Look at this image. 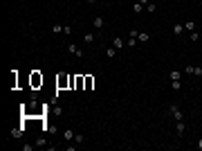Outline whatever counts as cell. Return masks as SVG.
<instances>
[{
	"instance_id": "cell-14",
	"label": "cell",
	"mask_w": 202,
	"mask_h": 151,
	"mask_svg": "<svg viewBox=\"0 0 202 151\" xmlns=\"http://www.w3.org/2000/svg\"><path fill=\"white\" fill-rule=\"evenodd\" d=\"M184 30L187 32H195V20H184Z\"/></svg>"
},
{
	"instance_id": "cell-30",
	"label": "cell",
	"mask_w": 202,
	"mask_h": 151,
	"mask_svg": "<svg viewBox=\"0 0 202 151\" xmlns=\"http://www.w3.org/2000/svg\"><path fill=\"white\" fill-rule=\"evenodd\" d=\"M137 2H142V5H144V7H146V5H148V0H137Z\"/></svg>"
},
{
	"instance_id": "cell-7",
	"label": "cell",
	"mask_w": 202,
	"mask_h": 151,
	"mask_svg": "<svg viewBox=\"0 0 202 151\" xmlns=\"http://www.w3.org/2000/svg\"><path fill=\"white\" fill-rule=\"evenodd\" d=\"M63 140H65V142H72V140H74V129H65V131H63Z\"/></svg>"
},
{
	"instance_id": "cell-12",
	"label": "cell",
	"mask_w": 202,
	"mask_h": 151,
	"mask_svg": "<svg viewBox=\"0 0 202 151\" xmlns=\"http://www.w3.org/2000/svg\"><path fill=\"white\" fill-rule=\"evenodd\" d=\"M117 48H115V45H110V48H106V56H108V59H112V56H117Z\"/></svg>"
},
{
	"instance_id": "cell-23",
	"label": "cell",
	"mask_w": 202,
	"mask_h": 151,
	"mask_svg": "<svg viewBox=\"0 0 202 151\" xmlns=\"http://www.w3.org/2000/svg\"><path fill=\"white\" fill-rule=\"evenodd\" d=\"M146 9H148V14H155V11H157V5H155V2H148Z\"/></svg>"
},
{
	"instance_id": "cell-9",
	"label": "cell",
	"mask_w": 202,
	"mask_h": 151,
	"mask_svg": "<svg viewBox=\"0 0 202 151\" xmlns=\"http://www.w3.org/2000/svg\"><path fill=\"white\" fill-rule=\"evenodd\" d=\"M22 133H25V126H16L11 129V138H22Z\"/></svg>"
},
{
	"instance_id": "cell-29",
	"label": "cell",
	"mask_w": 202,
	"mask_h": 151,
	"mask_svg": "<svg viewBox=\"0 0 202 151\" xmlns=\"http://www.w3.org/2000/svg\"><path fill=\"white\" fill-rule=\"evenodd\" d=\"M195 147H198V149L202 151V138H200V140H198V144H195Z\"/></svg>"
},
{
	"instance_id": "cell-15",
	"label": "cell",
	"mask_w": 202,
	"mask_h": 151,
	"mask_svg": "<svg viewBox=\"0 0 202 151\" xmlns=\"http://www.w3.org/2000/svg\"><path fill=\"white\" fill-rule=\"evenodd\" d=\"M83 43H88V45H92V43H94V34H92V32H88V34H83Z\"/></svg>"
},
{
	"instance_id": "cell-25",
	"label": "cell",
	"mask_w": 202,
	"mask_h": 151,
	"mask_svg": "<svg viewBox=\"0 0 202 151\" xmlns=\"http://www.w3.org/2000/svg\"><path fill=\"white\" fill-rule=\"evenodd\" d=\"M34 149H36V144H29V142L22 144V151H34Z\"/></svg>"
},
{
	"instance_id": "cell-28",
	"label": "cell",
	"mask_w": 202,
	"mask_h": 151,
	"mask_svg": "<svg viewBox=\"0 0 202 151\" xmlns=\"http://www.w3.org/2000/svg\"><path fill=\"white\" fill-rule=\"evenodd\" d=\"M184 74H193V66H184Z\"/></svg>"
},
{
	"instance_id": "cell-13",
	"label": "cell",
	"mask_w": 202,
	"mask_h": 151,
	"mask_svg": "<svg viewBox=\"0 0 202 151\" xmlns=\"http://www.w3.org/2000/svg\"><path fill=\"white\" fill-rule=\"evenodd\" d=\"M92 88H94V77L88 74V77H85V90H92Z\"/></svg>"
},
{
	"instance_id": "cell-27",
	"label": "cell",
	"mask_w": 202,
	"mask_h": 151,
	"mask_svg": "<svg viewBox=\"0 0 202 151\" xmlns=\"http://www.w3.org/2000/svg\"><path fill=\"white\" fill-rule=\"evenodd\" d=\"M198 38H200L198 32H189V41H198Z\"/></svg>"
},
{
	"instance_id": "cell-1",
	"label": "cell",
	"mask_w": 202,
	"mask_h": 151,
	"mask_svg": "<svg viewBox=\"0 0 202 151\" xmlns=\"http://www.w3.org/2000/svg\"><path fill=\"white\" fill-rule=\"evenodd\" d=\"M70 88H77V90L85 88V77H83V74H77V77H72V79H70Z\"/></svg>"
},
{
	"instance_id": "cell-20",
	"label": "cell",
	"mask_w": 202,
	"mask_h": 151,
	"mask_svg": "<svg viewBox=\"0 0 202 151\" xmlns=\"http://www.w3.org/2000/svg\"><path fill=\"white\" fill-rule=\"evenodd\" d=\"M142 9H144V5L135 0V2H132V11H135V14H142Z\"/></svg>"
},
{
	"instance_id": "cell-11",
	"label": "cell",
	"mask_w": 202,
	"mask_h": 151,
	"mask_svg": "<svg viewBox=\"0 0 202 151\" xmlns=\"http://www.w3.org/2000/svg\"><path fill=\"white\" fill-rule=\"evenodd\" d=\"M92 23H94L97 30H103V25H106V20L101 18V16H97V18H92Z\"/></svg>"
},
{
	"instance_id": "cell-4",
	"label": "cell",
	"mask_w": 202,
	"mask_h": 151,
	"mask_svg": "<svg viewBox=\"0 0 202 151\" xmlns=\"http://www.w3.org/2000/svg\"><path fill=\"white\" fill-rule=\"evenodd\" d=\"M67 52H70V54H74L77 59H81V56H83V50H81L77 43H67Z\"/></svg>"
},
{
	"instance_id": "cell-18",
	"label": "cell",
	"mask_w": 202,
	"mask_h": 151,
	"mask_svg": "<svg viewBox=\"0 0 202 151\" xmlns=\"http://www.w3.org/2000/svg\"><path fill=\"white\" fill-rule=\"evenodd\" d=\"M34 144H36L38 149H43V147H47V140H45V138L40 135V138H36V142H34Z\"/></svg>"
},
{
	"instance_id": "cell-24",
	"label": "cell",
	"mask_w": 202,
	"mask_h": 151,
	"mask_svg": "<svg viewBox=\"0 0 202 151\" xmlns=\"http://www.w3.org/2000/svg\"><path fill=\"white\" fill-rule=\"evenodd\" d=\"M191 77H202V68L200 66H193V74Z\"/></svg>"
},
{
	"instance_id": "cell-21",
	"label": "cell",
	"mask_w": 202,
	"mask_h": 151,
	"mask_svg": "<svg viewBox=\"0 0 202 151\" xmlns=\"http://www.w3.org/2000/svg\"><path fill=\"white\" fill-rule=\"evenodd\" d=\"M63 30H65V25H59V23L52 25V32H54V34H63Z\"/></svg>"
},
{
	"instance_id": "cell-19",
	"label": "cell",
	"mask_w": 202,
	"mask_h": 151,
	"mask_svg": "<svg viewBox=\"0 0 202 151\" xmlns=\"http://www.w3.org/2000/svg\"><path fill=\"white\" fill-rule=\"evenodd\" d=\"M137 41L139 43H148V32H139L137 34Z\"/></svg>"
},
{
	"instance_id": "cell-22",
	"label": "cell",
	"mask_w": 202,
	"mask_h": 151,
	"mask_svg": "<svg viewBox=\"0 0 202 151\" xmlns=\"http://www.w3.org/2000/svg\"><path fill=\"white\" fill-rule=\"evenodd\" d=\"M171 88H173V90H180V88H182V79H175V81H171Z\"/></svg>"
},
{
	"instance_id": "cell-3",
	"label": "cell",
	"mask_w": 202,
	"mask_h": 151,
	"mask_svg": "<svg viewBox=\"0 0 202 151\" xmlns=\"http://www.w3.org/2000/svg\"><path fill=\"white\" fill-rule=\"evenodd\" d=\"M70 79H72V74H70V77H67V74H61V77H56V86H59L61 90L67 88V86H70Z\"/></svg>"
},
{
	"instance_id": "cell-16",
	"label": "cell",
	"mask_w": 202,
	"mask_h": 151,
	"mask_svg": "<svg viewBox=\"0 0 202 151\" xmlns=\"http://www.w3.org/2000/svg\"><path fill=\"white\" fill-rule=\"evenodd\" d=\"M169 79H171V81L182 79V72H180V70H171V72H169Z\"/></svg>"
},
{
	"instance_id": "cell-6",
	"label": "cell",
	"mask_w": 202,
	"mask_h": 151,
	"mask_svg": "<svg viewBox=\"0 0 202 151\" xmlns=\"http://www.w3.org/2000/svg\"><path fill=\"white\" fill-rule=\"evenodd\" d=\"M175 131H177V135H184V131H187V126H184V120H180V122H175Z\"/></svg>"
},
{
	"instance_id": "cell-8",
	"label": "cell",
	"mask_w": 202,
	"mask_h": 151,
	"mask_svg": "<svg viewBox=\"0 0 202 151\" xmlns=\"http://www.w3.org/2000/svg\"><path fill=\"white\" fill-rule=\"evenodd\" d=\"M173 34H175V36L184 34V23H175V25H173Z\"/></svg>"
},
{
	"instance_id": "cell-17",
	"label": "cell",
	"mask_w": 202,
	"mask_h": 151,
	"mask_svg": "<svg viewBox=\"0 0 202 151\" xmlns=\"http://www.w3.org/2000/svg\"><path fill=\"white\" fill-rule=\"evenodd\" d=\"M85 142V135L83 133H74V144H83Z\"/></svg>"
},
{
	"instance_id": "cell-31",
	"label": "cell",
	"mask_w": 202,
	"mask_h": 151,
	"mask_svg": "<svg viewBox=\"0 0 202 151\" xmlns=\"http://www.w3.org/2000/svg\"><path fill=\"white\" fill-rule=\"evenodd\" d=\"M85 2H88V5H94V2H97V0H85Z\"/></svg>"
},
{
	"instance_id": "cell-26",
	"label": "cell",
	"mask_w": 202,
	"mask_h": 151,
	"mask_svg": "<svg viewBox=\"0 0 202 151\" xmlns=\"http://www.w3.org/2000/svg\"><path fill=\"white\" fill-rule=\"evenodd\" d=\"M137 43H139V41H137V38H128V43H126V45H128V48L132 50V48H135V45H137Z\"/></svg>"
},
{
	"instance_id": "cell-5",
	"label": "cell",
	"mask_w": 202,
	"mask_h": 151,
	"mask_svg": "<svg viewBox=\"0 0 202 151\" xmlns=\"http://www.w3.org/2000/svg\"><path fill=\"white\" fill-rule=\"evenodd\" d=\"M40 84H43V74H38V72H32V86H34V88H38Z\"/></svg>"
},
{
	"instance_id": "cell-10",
	"label": "cell",
	"mask_w": 202,
	"mask_h": 151,
	"mask_svg": "<svg viewBox=\"0 0 202 151\" xmlns=\"http://www.w3.org/2000/svg\"><path fill=\"white\" fill-rule=\"evenodd\" d=\"M112 45H115V48H117V50H121V48H124V38H121V36H112Z\"/></svg>"
},
{
	"instance_id": "cell-2",
	"label": "cell",
	"mask_w": 202,
	"mask_h": 151,
	"mask_svg": "<svg viewBox=\"0 0 202 151\" xmlns=\"http://www.w3.org/2000/svg\"><path fill=\"white\" fill-rule=\"evenodd\" d=\"M169 113L175 117V122H180V120H184V113H182V108L177 106V104H171L169 106Z\"/></svg>"
}]
</instances>
